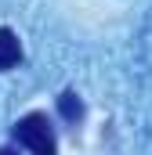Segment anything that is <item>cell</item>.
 Wrapping results in <instances>:
<instances>
[{
	"label": "cell",
	"mask_w": 152,
	"mask_h": 155,
	"mask_svg": "<svg viewBox=\"0 0 152 155\" xmlns=\"http://www.w3.org/2000/svg\"><path fill=\"white\" fill-rule=\"evenodd\" d=\"M58 112H62V119H69V123H80V119H83V101L76 97V90H62Z\"/></svg>",
	"instance_id": "cell-3"
},
{
	"label": "cell",
	"mask_w": 152,
	"mask_h": 155,
	"mask_svg": "<svg viewBox=\"0 0 152 155\" xmlns=\"http://www.w3.org/2000/svg\"><path fill=\"white\" fill-rule=\"evenodd\" d=\"M15 141L22 148H29V155H58V141H54V126L43 112H29L11 126Z\"/></svg>",
	"instance_id": "cell-1"
},
{
	"label": "cell",
	"mask_w": 152,
	"mask_h": 155,
	"mask_svg": "<svg viewBox=\"0 0 152 155\" xmlns=\"http://www.w3.org/2000/svg\"><path fill=\"white\" fill-rule=\"evenodd\" d=\"M0 155H18V152H15V148H0Z\"/></svg>",
	"instance_id": "cell-4"
},
{
	"label": "cell",
	"mask_w": 152,
	"mask_h": 155,
	"mask_svg": "<svg viewBox=\"0 0 152 155\" xmlns=\"http://www.w3.org/2000/svg\"><path fill=\"white\" fill-rule=\"evenodd\" d=\"M18 61H22V43H18V36L7 25H0V72L15 69Z\"/></svg>",
	"instance_id": "cell-2"
}]
</instances>
